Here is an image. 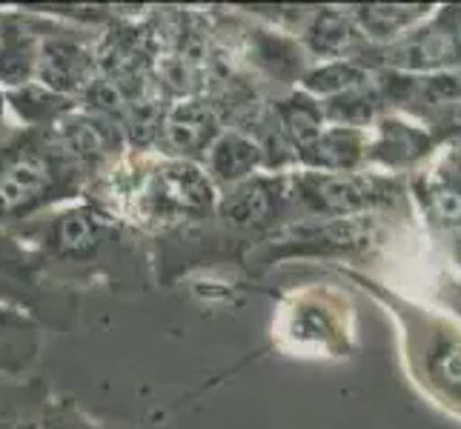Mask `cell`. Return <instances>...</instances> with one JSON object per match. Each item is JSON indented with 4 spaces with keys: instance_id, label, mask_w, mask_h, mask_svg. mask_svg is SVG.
<instances>
[{
    "instance_id": "cell-11",
    "label": "cell",
    "mask_w": 461,
    "mask_h": 429,
    "mask_svg": "<svg viewBox=\"0 0 461 429\" xmlns=\"http://www.w3.org/2000/svg\"><path fill=\"white\" fill-rule=\"evenodd\" d=\"M98 29L46 18L35 84L77 101L98 77Z\"/></svg>"
},
{
    "instance_id": "cell-23",
    "label": "cell",
    "mask_w": 461,
    "mask_h": 429,
    "mask_svg": "<svg viewBox=\"0 0 461 429\" xmlns=\"http://www.w3.org/2000/svg\"><path fill=\"white\" fill-rule=\"evenodd\" d=\"M4 98H6V106L14 109V115H18L29 130H55L63 118L72 115L77 109L75 98H63V94H55L35 81L4 92Z\"/></svg>"
},
{
    "instance_id": "cell-8",
    "label": "cell",
    "mask_w": 461,
    "mask_h": 429,
    "mask_svg": "<svg viewBox=\"0 0 461 429\" xmlns=\"http://www.w3.org/2000/svg\"><path fill=\"white\" fill-rule=\"evenodd\" d=\"M370 72L444 75L461 69V6L433 9L416 29L387 46L364 40L349 58Z\"/></svg>"
},
{
    "instance_id": "cell-19",
    "label": "cell",
    "mask_w": 461,
    "mask_h": 429,
    "mask_svg": "<svg viewBox=\"0 0 461 429\" xmlns=\"http://www.w3.org/2000/svg\"><path fill=\"white\" fill-rule=\"evenodd\" d=\"M203 172L210 174V181L221 192V189L235 186L252 178V174L264 172V155L258 143L247 138L244 132L224 130L203 157Z\"/></svg>"
},
{
    "instance_id": "cell-18",
    "label": "cell",
    "mask_w": 461,
    "mask_h": 429,
    "mask_svg": "<svg viewBox=\"0 0 461 429\" xmlns=\"http://www.w3.org/2000/svg\"><path fill=\"white\" fill-rule=\"evenodd\" d=\"M370 130H349V126H324L310 147L298 155V169L312 172H358L364 169Z\"/></svg>"
},
{
    "instance_id": "cell-5",
    "label": "cell",
    "mask_w": 461,
    "mask_h": 429,
    "mask_svg": "<svg viewBox=\"0 0 461 429\" xmlns=\"http://www.w3.org/2000/svg\"><path fill=\"white\" fill-rule=\"evenodd\" d=\"M293 220L361 218V215H399L410 218L412 203L407 178L375 169L358 172H290Z\"/></svg>"
},
{
    "instance_id": "cell-16",
    "label": "cell",
    "mask_w": 461,
    "mask_h": 429,
    "mask_svg": "<svg viewBox=\"0 0 461 429\" xmlns=\"http://www.w3.org/2000/svg\"><path fill=\"white\" fill-rule=\"evenodd\" d=\"M46 18L32 9L0 12V86L6 92L35 81Z\"/></svg>"
},
{
    "instance_id": "cell-15",
    "label": "cell",
    "mask_w": 461,
    "mask_h": 429,
    "mask_svg": "<svg viewBox=\"0 0 461 429\" xmlns=\"http://www.w3.org/2000/svg\"><path fill=\"white\" fill-rule=\"evenodd\" d=\"M221 132H224V118L218 115L206 94H198V98H186L169 106L155 152L172 157V161L203 164L206 152Z\"/></svg>"
},
{
    "instance_id": "cell-13",
    "label": "cell",
    "mask_w": 461,
    "mask_h": 429,
    "mask_svg": "<svg viewBox=\"0 0 461 429\" xmlns=\"http://www.w3.org/2000/svg\"><path fill=\"white\" fill-rule=\"evenodd\" d=\"M407 192L410 203L436 235L453 237L461 232V166L444 147L424 166L407 174Z\"/></svg>"
},
{
    "instance_id": "cell-25",
    "label": "cell",
    "mask_w": 461,
    "mask_h": 429,
    "mask_svg": "<svg viewBox=\"0 0 461 429\" xmlns=\"http://www.w3.org/2000/svg\"><path fill=\"white\" fill-rule=\"evenodd\" d=\"M373 81V72L364 69L356 60H327L310 67L307 75L301 77V92L312 94V98H336V94L356 89Z\"/></svg>"
},
{
    "instance_id": "cell-1",
    "label": "cell",
    "mask_w": 461,
    "mask_h": 429,
    "mask_svg": "<svg viewBox=\"0 0 461 429\" xmlns=\"http://www.w3.org/2000/svg\"><path fill=\"white\" fill-rule=\"evenodd\" d=\"M332 273L370 292L399 329L402 363L421 398L450 418L461 421V321L447 309L424 307L421 300L390 290L381 281L349 266H330Z\"/></svg>"
},
{
    "instance_id": "cell-7",
    "label": "cell",
    "mask_w": 461,
    "mask_h": 429,
    "mask_svg": "<svg viewBox=\"0 0 461 429\" xmlns=\"http://www.w3.org/2000/svg\"><path fill=\"white\" fill-rule=\"evenodd\" d=\"M293 224L290 172H258L218 192V206L206 229L238 241V261L264 237Z\"/></svg>"
},
{
    "instance_id": "cell-21",
    "label": "cell",
    "mask_w": 461,
    "mask_h": 429,
    "mask_svg": "<svg viewBox=\"0 0 461 429\" xmlns=\"http://www.w3.org/2000/svg\"><path fill=\"white\" fill-rule=\"evenodd\" d=\"M269 103H273L281 135L290 143V149L295 152V161H298V155L304 152L327 126L324 112H321V101L301 89H290V92L276 94Z\"/></svg>"
},
{
    "instance_id": "cell-12",
    "label": "cell",
    "mask_w": 461,
    "mask_h": 429,
    "mask_svg": "<svg viewBox=\"0 0 461 429\" xmlns=\"http://www.w3.org/2000/svg\"><path fill=\"white\" fill-rule=\"evenodd\" d=\"M441 149L438 138L427 130L424 123L387 112L370 126L367 155H364V169H375L384 174H399L407 178L419 166H424Z\"/></svg>"
},
{
    "instance_id": "cell-27",
    "label": "cell",
    "mask_w": 461,
    "mask_h": 429,
    "mask_svg": "<svg viewBox=\"0 0 461 429\" xmlns=\"http://www.w3.org/2000/svg\"><path fill=\"white\" fill-rule=\"evenodd\" d=\"M450 246H453V264H456V278L461 281V232H456L450 237Z\"/></svg>"
},
{
    "instance_id": "cell-26",
    "label": "cell",
    "mask_w": 461,
    "mask_h": 429,
    "mask_svg": "<svg viewBox=\"0 0 461 429\" xmlns=\"http://www.w3.org/2000/svg\"><path fill=\"white\" fill-rule=\"evenodd\" d=\"M436 300H438L441 307H447V312L456 315L458 321H461V281L456 275H444L441 278Z\"/></svg>"
},
{
    "instance_id": "cell-9",
    "label": "cell",
    "mask_w": 461,
    "mask_h": 429,
    "mask_svg": "<svg viewBox=\"0 0 461 429\" xmlns=\"http://www.w3.org/2000/svg\"><path fill=\"white\" fill-rule=\"evenodd\" d=\"M0 304L43 329H69L77 307L69 286L52 281L43 258L6 227H0Z\"/></svg>"
},
{
    "instance_id": "cell-14",
    "label": "cell",
    "mask_w": 461,
    "mask_h": 429,
    "mask_svg": "<svg viewBox=\"0 0 461 429\" xmlns=\"http://www.w3.org/2000/svg\"><path fill=\"white\" fill-rule=\"evenodd\" d=\"M238 60H247L249 69L261 75L267 84L293 89L307 75L310 55L298 38L276 26H235L232 29Z\"/></svg>"
},
{
    "instance_id": "cell-24",
    "label": "cell",
    "mask_w": 461,
    "mask_h": 429,
    "mask_svg": "<svg viewBox=\"0 0 461 429\" xmlns=\"http://www.w3.org/2000/svg\"><path fill=\"white\" fill-rule=\"evenodd\" d=\"M321 112L330 126H349V130L367 132L381 115L390 112V109H387L384 98H381V92L375 86V75H373L370 84L347 89V92L336 94V98H324Z\"/></svg>"
},
{
    "instance_id": "cell-17",
    "label": "cell",
    "mask_w": 461,
    "mask_h": 429,
    "mask_svg": "<svg viewBox=\"0 0 461 429\" xmlns=\"http://www.w3.org/2000/svg\"><path fill=\"white\" fill-rule=\"evenodd\" d=\"M298 40L310 58H321L324 63L349 60L364 43L361 31L356 29L353 18H349V12L336 6H315L307 23L301 26Z\"/></svg>"
},
{
    "instance_id": "cell-4",
    "label": "cell",
    "mask_w": 461,
    "mask_h": 429,
    "mask_svg": "<svg viewBox=\"0 0 461 429\" xmlns=\"http://www.w3.org/2000/svg\"><path fill=\"white\" fill-rule=\"evenodd\" d=\"M393 218L399 215H361L327 220H293L258 246H252L241 264L252 275L281 261H321L327 266H367L393 237Z\"/></svg>"
},
{
    "instance_id": "cell-22",
    "label": "cell",
    "mask_w": 461,
    "mask_h": 429,
    "mask_svg": "<svg viewBox=\"0 0 461 429\" xmlns=\"http://www.w3.org/2000/svg\"><path fill=\"white\" fill-rule=\"evenodd\" d=\"M436 6H387V4H370V6H347L361 38L370 46H387L416 29L424 18H430Z\"/></svg>"
},
{
    "instance_id": "cell-28",
    "label": "cell",
    "mask_w": 461,
    "mask_h": 429,
    "mask_svg": "<svg viewBox=\"0 0 461 429\" xmlns=\"http://www.w3.org/2000/svg\"><path fill=\"white\" fill-rule=\"evenodd\" d=\"M4 115H6V98H4V89H0V135L6 132V126H4Z\"/></svg>"
},
{
    "instance_id": "cell-20",
    "label": "cell",
    "mask_w": 461,
    "mask_h": 429,
    "mask_svg": "<svg viewBox=\"0 0 461 429\" xmlns=\"http://www.w3.org/2000/svg\"><path fill=\"white\" fill-rule=\"evenodd\" d=\"M43 344V326L0 304V378H26Z\"/></svg>"
},
{
    "instance_id": "cell-3",
    "label": "cell",
    "mask_w": 461,
    "mask_h": 429,
    "mask_svg": "<svg viewBox=\"0 0 461 429\" xmlns=\"http://www.w3.org/2000/svg\"><path fill=\"white\" fill-rule=\"evenodd\" d=\"M12 232L38 252L46 273L63 286H75L81 278H104L109 264H121L130 255L126 227L113 220L89 201L58 206Z\"/></svg>"
},
{
    "instance_id": "cell-10",
    "label": "cell",
    "mask_w": 461,
    "mask_h": 429,
    "mask_svg": "<svg viewBox=\"0 0 461 429\" xmlns=\"http://www.w3.org/2000/svg\"><path fill=\"white\" fill-rule=\"evenodd\" d=\"M0 429H138L89 416L43 378H0Z\"/></svg>"
},
{
    "instance_id": "cell-2",
    "label": "cell",
    "mask_w": 461,
    "mask_h": 429,
    "mask_svg": "<svg viewBox=\"0 0 461 429\" xmlns=\"http://www.w3.org/2000/svg\"><path fill=\"white\" fill-rule=\"evenodd\" d=\"M92 172L55 130H6L0 135V227H18L58 206L84 201Z\"/></svg>"
},
{
    "instance_id": "cell-6",
    "label": "cell",
    "mask_w": 461,
    "mask_h": 429,
    "mask_svg": "<svg viewBox=\"0 0 461 429\" xmlns=\"http://www.w3.org/2000/svg\"><path fill=\"white\" fill-rule=\"evenodd\" d=\"M276 332L284 349L312 358H347L358 346L353 300L339 283H307L284 295Z\"/></svg>"
}]
</instances>
